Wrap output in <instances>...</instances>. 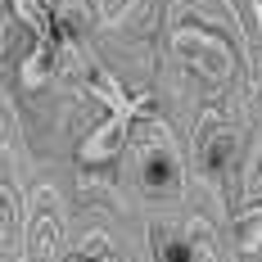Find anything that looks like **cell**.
<instances>
[{
    "label": "cell",
    "instance_id": "obj_7",
    "mask_svg": "<svg viewBox=\"0 0 262 262\" xmlns=\"http://www.w3.org/2000/svg\"><path fill=\"white\" fill-rule=\"evenodd\" d=\"M54 36H81V5L77 0H63L59 9H54Z\"/></svg>",
    "mask_w": 262,
    "mask_h": 262
},
{
    "label": "cell",
    "instance_id": "obj_11",
    "mask_svg": "<svg viewBox=\"0 0 262 262\" xmlns=\"http://www.w3.org/2000/svg\"><path fill=\"white\" fill-rule=\"evenodd\" d=\"M104 262H118V258H104Z\"/></svg>",
    "mask_w": 262,
    "mask_h": 262
},
{
    "label": "cell",
    "instance_id": "obj_8",
    "mask_svg": "<svg viewBox=\"0 0 262 262\" xmlns=\"http://www.w3.org/2000/svg\"><path fill=\"white\" fill-rule=\"evenodd\" d=\"M262 244V208L253 212V217H249V226H244V249H249V253H253V249H258Z\"/></svg>",
    "mask_w": 262,
    "mask_h": 262
},
{
    "label": "cell",
    "instance_id": "obj_4",
    "mask_svg": "<svg viewBox=\"0 0 262 262\" xmlns=\"http://www.w3.org/2000/svg\"><path fill=\"white\" fill-rule=\"evenodd\" d=\"M231 154H235V136L226 127H217L212 136H204V145H199V163H204L208 177H222L226 163H231Z\"/></svg>",
    "mask_w": 262,
    "mask_h": 262
},
{
    "label": "cell",
    "instance_id": "obj_2",
    "mask_svg": "<svg viewBox=\"0 0 262 262\" xmlns=\"http://www.w3.org/2000/svg\"><path fill=\"white\" fill-rule=\"evenodd\" d=\"M136 181H140L145 194H154V199L177 194L181 190V158H177V149H167V145L140 149V158H136Z\"/></svg>",
    "mask_w": 262,
    "mask_h": 262
},
{
    "label": "cell",
    "instance_id": "obj_1",
    "mask_svg": "<svg viewBox=\"0 0 262 262\" xmlns=\"http://www.w3.org/2000/svg\"><path fill=\"white\" fill-rule=\"evenodd\" d=\"M172 50H177V59H185L194 73H204L212 81H226L231 77V63H235L231 50H226V41L199 32V27H177L172 32Z\"/></svg>",
    "mask_w": 262,
    "mask_h": 262
},
{
    "label": "cell",
    "instance_id": "obj_10",
    "mask_svg": "<svg viewBox=\"0 0 262 262\" xmlns=\"http://www.w3.org/2000/svg\"><path fill=\"white\" fill-rule=\"evenodd\" d=\"M63 262H86V258H63Z\"/></svg>",
    "mask_w": 262,
    "mask_h": 262
},
{
    "label": "cell",
    "instance_id": "obj_6",
    "mask_svg": "<svg viewBox=\"0 0 262 262\" xmlns=\"http://www.w3.org/2000/svg\"><path fill=\"white\" fill-rule=\"evenodd\" d=\"M50 73H54V41H41V46L23 59V73H18V77H23L27 91H36V86L50 81Z\"/></svg>",
    "mask_w": 262,
    "mask_h": 262
},
{
    "label": "cell",
    "instance_id": "obj_9",
    "mask_svg": "<svg viewBox=\"0 0 262 262\" xmlns=\"http://www.w3.org/2000/svg\"><path fill=\"white\" fill-rule=\"evenodd\" d=\"M14 9L23 14L27 23H36V18H41V5H36V0H14Z\"/></svg>",
    "mask_w": 262,
    "mask_h": 262
},
{
    "label": "cell",
    "instance_id": "obj_3",
    "mask_svg": "<svg viewBox=\"0 0 262 262\" xmlns=\"http://www.w3.org/2000/svg\"><path fill=\"white\" fill-rule=\"evenodd\" d=\"M127 122H131V108H113V118H108V122H100V127L91 131V140L81 145V163H86V167L108 163V158L127 145Z\"/></svg>",
    "mask_w": 262,
    "mask_h": 262
},
{
    "label": "cell",
    "instance_id": "obj_5",
    "mask_svg": "<svg viewBox=\"0 0 262 262\" xmlns=\"http://www.w3.org/2000/svg\"><path fill=\"white\" fill-rule=\"evenodd\" d=\"M154 249H158V262H199V249L190 244V235L172 231V226L154 231Z\"/></svg>",
    "mask_w": 262,
    "mask_h": 262
}]
</instances>
